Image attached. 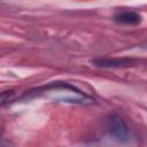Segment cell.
Returning a JSON list of instances; mask_svg holds the SVG:
<instances>
[{"label": "cell", "instance_id": "5", "mask_svg": "<svg viewBox=\"0 0 147 147\" xmlns=\"http://www.w3.org/2000/svg\"><path fill=\"white\" fill-rule=\"evenodd\" d=\"M0 147H13V146L10 145V142L8 140H6V139L0 137Z\"/></svg>", "mask_w": 147, "mask_h": 147}, {"label": "cell", "instance_id": "4", "mask_svg": "<svg viewBox=\"0 0 147 147\" xmlns=\"http://www.w3.org/2000/svg\"><path fill=\"white\" fill-rule=\"evenodd\" d=\"M14 94H15V92L11 91V90H10V91H5V92L0 93V106L7 105V103H9L10 101H13Z\"/></svg>", "mask_w": 147, "mask_h": 147}, {"label": "cell", "instance_id": "2", "mask_svg": "<svg viewBox=\"0 0 147 147\" xmlns=\"http://www.w3.org/2000/svg\"><path fill=\"white\" fill-rule=\"evenodd\" d=\"M139 60L132 57H98L92 61L95 67L100 68H126L137 65Z\"/></svg>", "mask_w": 147, "mask_h": 147}, {"label": "cell", "instance_id": "1", "mask_svg": "<svg viewBox=\"0 0 147 147\" xmlns=\"http://www.w3.org/2000/svg\"><path fill=\"white\" fill-rule=\"evenodd\" d=\"M107 130L109 134L121 144H127L133 138L127 124L118 115H111L107 119Z\"/></svg>", "mask_w": 147, "mask_h": 147}, {"label": "cell", "instance_id": "3", "mask_svg": "<svg viewBox=\"0 0 147 147\" xmlns=\"http://www.w3.org/2000/svg\"><path fill=\"white\" fill-rule=\"evenodd\" d=\"M115 21L121 24L126 25H136L141 22V15L136 11H122L117 15H115Z\"/></svg>", "mask_w": 147, "mask_h": 147}]
</instances>
